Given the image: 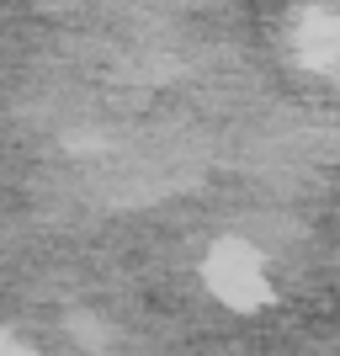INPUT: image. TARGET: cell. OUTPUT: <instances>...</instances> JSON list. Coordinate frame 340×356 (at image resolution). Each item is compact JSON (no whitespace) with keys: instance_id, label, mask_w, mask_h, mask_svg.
Here are the masks:
<instances>
[{"instance_id":"6da1fadb","label":"cell","mask_w":340,"mask_h":356,"mask_svg":"<svg viewBox=\"0 0 340 356\" xmlns=\"http://www.w3.org/2000/svg\"><path fill=\"white\" fill-rule=\"evenodd\" d=\"M207 282L223 303H234V309H255V303H266V277H261V261L250 250H239V245H223L213 250L207 261Z\"/></svg>"},{"instance_id":"7a4b0ae2","label":"cell","mask_w":340,"mask_h":356,"mask_svg":"<svg viewBox=\"0 0 340 356\" xmlns=\"http://www.w3.org/2000/svg\"><path fill=\"white\" fill-rule=\"evenodd\" d=\"M298 54L309 64H340V16H309L298 32Z\"/></svg>"}]
</instances>
